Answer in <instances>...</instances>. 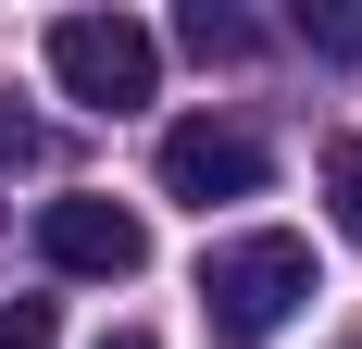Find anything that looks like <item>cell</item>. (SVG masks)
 I'll return each instance as SVG.
<instances>
[{"label":"cell","instance_id":"4","mask_svg":"<svg viewBox=\"0 0 362 349\" xmlns=\"http://www.w3.org/2000/svg\"><path fill=\"white\" fill-rule=\"evenodd\" d=\"M37 262H50V275H138V262H150V225L125 200H100V187H75V200L37 212Z\"/></svg>","mask_w":362,"mask_h":349},{"label":"cell","instance_id":"8","mask_svg":"<svg viewBox=\"0 0 362 349\" xmlns=\"http://www.w3.org/2000/svg\"><path fill=\"white\" fill-rule=\"evenodd\" d=\"M13 162H25V125H13V112H0V174H13Z\"/></svg>","mask_w":362,"mask_h":349},{"label":"cell","instance_id":"1","mask_svg":"<svg viewBox=\"0 0 362 349\" xmlns=\"http://www.w3.org/2000/svg\"><path fill=\"white\" fill-rule=\"evenodd\" d=\"M300 300H313V237H288V225L225 237L213 262H200V312H213V337H225V349H262Z\"/></svg>","mask_w":362,"mask_h":349},{"label":"cell","instance_id":"9","mask_svg":"<svg viewBox=\"0 0 362 349\" xmlns=\"http://www.w3.org/2000/svg\"><path fill=\"white\" fill-rule=\"evenodd\" d=\"M100 349H163V337H138V324H125V337H100Z\"/></svg>","mask_w":362,"mask_h":349},{"label":"cell","instance_id":"6","mask_svg":"<svg viewBox=\"0 0 362 349\" xmlns=\"http://www.w3.org/2000/svg\"><path fill=\"white\" fill-rule=\"evenodd\" d=\"M325 200H337V225L362 237V138H337V150H325Z\"/></svg>","mask_w":362,"mask_h":349},{"label":"cell","instance_id":"5","mask_svg":"<svg viewBox=\"0 0 362 349\" xmlns=\"http://www.w3.org/2000/svg\"><path fill=\"white\" fill-rule=\"evenodd\" d=\"M175 37L200 50V63H238V50H250V25H238V13H213V0H187V13H175Z\"/></svg>","mask_w":362,"mask_h":349},{"label":"cell","instance_id":"3","mask_svg":"<svg viewBox=\"0 0 362 349\" xmlns=\"http://www.w3.org/2000/svg\"><path fill=\"white\" fill-rule=\"evenodd\" d=\"M163 200H187V212L262 200V138H250V125H213V112L163 125Z\"/></svg>","mask_w":362,"mask_h":349},{"label":"cell","instance_id":"7","mask_svg":"<svg viewBox=\"0 0 362 349\" xmlns=\"http://www.w3.org/2000/svg\"><path fill=\"white\" fill-rule=\"evenodd\" d=\"M0 349H63V312H50V300H13V312H0Z\"/></svg>","mask_w":362,"mask_h":349},{"label":"cell","instance_id":"2","mask_svg":"<svg viewBox=\"0 0 362 349\" xmlns=\"http://www.w3.org/2000/svg\"><path fill=\"white\" fill-rule=\"evenodd\" d=\"M150 75H163V37L138 25V13H63L50 25V88L88 112H138Z\"/></svg>","mask_w":362,"mask_h":349}]
</instances>
